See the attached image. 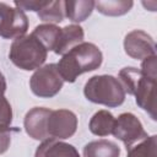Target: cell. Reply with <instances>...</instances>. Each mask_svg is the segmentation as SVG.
<instances>
[{
    "label": "cell",
    "mask_w": 157,
    "mask_h": 157,
    "mask_svg": "<svg viewBox=\"0 0 157 157\" xmlns=\"http://www.w3.org/2000/svg\"><path fill=\"white\" fill-rule=\"evenodd\" d=\"M102 60V52L96 44L82 42L64 54L56 66L64 81L75 82L80 75L98 69Z\"/></svg>",
    "instance_id": "obj_1"
},
{
    "label": "cell",
    "mask_w": 157,
    "mask_h": 157,
    "mask_svg": "<svg viewBox=\"0 0 157 157\" xmlns=\"http://www.w3.org/2000/svg\"><path fill=\"white\" fill-rule=\"evenodd\" d=\"M119 82L125 93L135 96L137 105L156 120V80L144 75L140 69L129 66L119 71Z\"/></svg>",
    "instance_id": "obj_2"
},
{
    "label": "cell",
    "mask_w": 157,
    "mask_h": 157,
    "mask_svg": "<svg viewBox=\"0 0 157 157\" xmlns=\"http://www.w3.org/2000/svg\"><path fill=\"white\" fill-rule=\"evenodd\" d=\"M83 94L92 103L109 108L118 107L125 101V91L121 83L112 75H96L88 78L83 87Z\"/></svg>",
    "instance_id": "obj_3"
},
{
    "label": "cell",
    "mask_w": 157,
    "mask_h": 157,
    "mask_svg": "<svg viewBox=\"0 0 157 157\" xmlns=\"http://www.w3.org/2000/svg\"><path fill=\"white\" fill-rule=\"evenodd\" d=\"M47 55L48 50L32 33L15 39L9 52L12 64L26 71L39 69L44 64Z\"/></svg>",
    "instance_id": "obj_4"
},
{
    "label": "cell",
    "mask_w": 157,
    "mask_h": 157,
    "mask_svg": "<svg viewBox=\"0 0 157 157\" xmlns=\"http://www.w3.org/2000/svg\"><path fill=\"white\" fill-rule=\"evenodd\" d=\"M64 80L61 78L56 64H47L34 71L29 80L31 91L40 98L54 97L63 88Z\"/></svg>",
    "instance_id": "obj_5"
},
{
    "label": "cell",
    "mask_w": 157,
    "mask_h": 157,
    "mask_svg": "<svg viewBox=\"0 0 157 157\" xmlns=\"http://www.w3.org/2000/svg\"><path fill=\"white\" fill-rule=\"evenodd\" d=\"M28 29V18L18 7L0 2V37L17 39L23 37Z\"/></svg>",
    "instance_id": "obj_6"
},
{
    "label": "cell",
    "mask_w": 157,
    "mask_h": 157,
    "mask_svg": "<svg viewBox=\"0 0 157 157\" xmlns=\"http://www.w3.org/2000/svg\"><path fill=\"white\" fill-rule=\"evenodd\" d=\"M112 134L126 146V150L131 147L135 142L141 141L148 136L139 118L132 113L120 114L115 119Z\"/></svg>",
    "instance_id": "obj_7"
},
{
    "label": "cell",
    "mask_w": 157,
    "mask_h": 157,
    "mask_svg": "<svg viewBox=\"0 0 157 157\" xmlns=\"http://www.w3.org/2000/svg\"><path fill=\"white\" fill-rule=\"evenodd\" d=\"M76 129L77 117L74 112L69 109H56L50 112L47 121V131L49 139H69L76 132Z\"/></svg>",
    "instance_id": "obj_8"
},
{
    "label": "cell",
    "mask_w": 157,
    "mask_h": 157,
    "mask_svg": "<svg viewBox=\"0 0 157 157\" xmlns=\"http://www.w3.org/2000/svg\"><path fill=\"white\" fill-rule=\"evenodd\" d=\"M125 53L136 60H142L156 55V43L153 38L142 29H134L124 38Z\"/></svg>",
    "instance_id": "obj_9"
},
{
    "label": "cell",
    "mask_w": 157,
    "mask_h": 157,
    "mask_svg": "<svg viewBox=\"0 0 157 157\" xmlns=\"http://www.w3.org/2000/svg\"><path fill=\"white\" fill-rule=\"evenodd\" d=\"M50 112L52 109L44 107H34L27 112L23 125L29 137L40 141L49 140V135L47 131V121Z\"/></svg>",
    "instance_id": "obj_10"
},
{
    "label": "cell",
    "mask_w": 157,
    "mask_h": 157,
    "mask_svg": "<svg viewBox=\"0 0 157 157\" xmlns=\"http://www.w3.org/2000/svg\"><path fill=\"white\" fill-rule=\"evenodd\" d=\"M83 29L78 25H67L60 29V34L54 48V53L58 55L66 54L70 49L83 42Z\"/></svg>",
    "instance_id": "obj_11"
},
{
    "label": "cell",
    "mask_w": 157,
    "mask_h": 157,
    "mask_svg": "<svg viewBox=\"0 0 157 157\" xmlns=\"http://www.w3.org/2000/svg\"><path fill=\"white\" fill-rule=\"evenodd\" d=\"M34 157H80V155L72 145L49 139L37 147Z\"/></svg>",
    "instance_id": "obj_12"
},
{
    "label": "cell",
    "mask_w": 157,
    "mask_h": 157,
    "mask_svg": "<svg viewBox=\"0 0 157 157\" xmlns=\"http://www.w3.org/2000/svg\"><path fill=\"white\" fill-rule=\"evenodd\" d=\"M94 9L93 0H66L64 1L65 16L72 22H82L91 16Z\"/></svg>",
    "instance_id": "obj_13"
},
{
    "label": "cell",
    "mask_w": 157,
    "mask_h": 157,
    "mask_svg": "<svg viewBox=\"0 0 157 157\" xmlns=\"http://www.w3.org/2000/svg\"><path fill=\"white\" fill-rule=\"evenodd\" d=\"M120 147L109 140H96L83 147V157H119Z\"/></svg>",
    "instance_id": "obj_14"
},
{
    "label": "cell",
    "mask_w": 157,
    "mask_h": 157,
    "mask_svg": "<svg viewBox=\"0 0 157 157\" xmlns=\"http://www.w3.org/2000/svg\"><path fill=\"white\" fill-rule=\"evenodd\" d=\"M115 124L114 115L108 110H98L94 113L90 120L88 128L93 135L97 136H108L113 132V128Z\"/></svg>",
    "instance_id": "obj_15"
},
{
    "label": "cell",
    "mask_w": 157,
    "mask_h": 157,
    "mask_svg": "<svg viewBox=\"0 0 157 157\" xmlns=\"http://www.w3.org/2000/svg\"><path fill=\"white\" fill-rule=\"evenodd\" d=\"M60 27L55 25H49V23H43L37 26L32 34L44 45L47 50H54L59 34H60Z\"/></svg>",
    "instance_id": "obj_16"
},
{
    "label": "cell",
    "mask_w": 157,
    "mask_h": 157,
    "mask_svg": "<svg viewBox=\"0 0 157 157\" xmlns=\"http://www.w3.org/2000/svg\"><path fill=\"white\" fill-rule=\"evenodd\" d=\"M134 2L131 0H105L94 1V7L98 12L105 16H121L129 12Z\"/></svg>",
    "instance_id": "obj_17"
},
{
    "label": "cell",
    "mask_w": 157,
    "mask_h": 157,
    "mask_svg": "<svg viewBox=\"0 0 157 157\" xmlns=\"http://www.w3.org/2000/svg\"><path fill=\"white\" fill-rule=\"evenodd\" d=\"M38 17L49 25L60 23L65 17L64 11V1L61 0H53L48 1L44 7H42L38 12Z\"/></svg>",
    "instance_id": "obj_18"
},
{
    "label": "cell",
    "mask_w": 157,
    "mask_h": 157,
    "mask_svg": "<svg viewBox=\"0 0 157 157\" xmlns=\"http://www.w3.org/2000/svg\"><path fill=\"white\" fill-rule=\"evenodd\" d=\"M126 157H157V136H147L140 144L129 147Z\"/></svg>",
    "instance_id": "obj_19"
},
{
    "label": "cell",
    "mask_w": 157,
    "mask_h": 157,
    "mask_svg": "<svg viewBox=\"0 0 157 157\" xmlns=\"http://www.w3.org/2000/svg\"><path fill=\"white\" fill-rule=\"evenodd\" d=\"M12 121V108L4 94H0V128H9Z\"/></svg>",
    "instance_id": "obj_20"
},
{
    "label": "cell",
    "mask_w": 157,
    "mask_h": 157,
    "mask_svg": "<svg viewBox=\"0 0 157 157\" xmlns=\"http://www.w3.org/2000/svg\"><path fill=\"white\" fill-rule=\"evenodd\" d=\"M49 0H15L13 4L16 5V7L23 10H28V11H39L42 7H44L47 5Z\"/></svg>",
    "instance_id": "obj_21"
},
{
    "label": "cell",
    "mask_w": 157,
    "mask_h": 157,
    "mask_svg": "<svg viewBox=\"0 0 157 157\" xmlns=\"http://www.w3.org/2000/svg\"><path fill=\"white\" fill-rule=\"evenodd\" d=\"M156 59H157L156 55L144 59V61L141 64V69H140L144 75H146V76H148L151 78H155V80H156V70H157Z\"/></svg>",
    "instance_id": "obj_22"
},
{
    "label": "cell",
    "mask_w": 157,
    "mask_h": 157,
    "mask_svg": "<svg viewBox=\"0 0 157 157\" xmlns=\"http://www.w3.org/2000/svg\"><path fill=\"white\" fill-rule=\"evenodd\" d=\"M11 144V128H0V155L6 152Z\"/></svg>",
    "instance_id": "obj_23"
},
{
    "label": "cell",
    "mask_w": 157,
    "mask_h": 157,
    "mask_svg": "<svg viewBox=\"0 0 157 157\" xmlns=\"http://www.w3.org/2000/svg\"><path fill=\"white\" fill-rule=\"evenodd\" d=\"M5 91H6V81H5L4 75L0 71V94H4Z\"/></svg>",
    "instance_id": "obj_24"
}]
</instances>
